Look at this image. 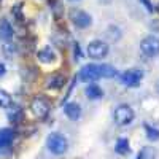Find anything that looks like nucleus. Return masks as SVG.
Returning <instances> with one entry per match:
<instances>
[{"instance_id":"obj_7","label":"nucleus","mask_w":159,"mask_h":159,"mask_svg":"<svg viewBox=\"0 0 159 159\" xmlns=\"http://www.w3.org/2000/svg\"><path fill=\"white\" fill-rule=\"evenodd\" d=\"M70 18L73 21V24L76 25V27L80 29H86L89 27V25L92 24V18L89 13L83 11V10H72L70 11Z\"/></svg>"},{"instance_id":"obj_2","label":"nucleus","mask_w":159,"mask_h":159,"mask_svg":"<svg viewBox=\"0 0 159 159\" xmlns=\"http://www.w3.org/2000/svg\"><path fill=\"white\" fill-rule=\"evenodd\" d=\"M134 110H132L127 103H121L118 105L113 111V119L118 126H129L132 121H134Z\"/></svg>"},{"instance_id":"obj_21","label":"nucleus","mask_w":159,"mask_h":159,"mask_svg":"<svg viewBox=\"0 0 159 159\" xmlns=\"http://www.w3.org/2000/svg\"><path fill=\"white\" fill-rule=\"evenodd\" d=\"M5 73H7V67H5V64L0 62V76H3Z\"/></svg>"},{"instance_id":"obj_23","label":"nucleus","mask_w":159,"mask_h":159,"mask_svg":"<svg viewBox=\"0 0 159 159\" xmlns=\"http://www.w3.org/2000/svg\"><path fill=\"white\" fill-rule=\"evenodd\" d=\"M156 91H157V94H159V80L156 81Z\"/></svg>"},{"instance_id":"obj_17","label":"nucleus","mask_w":159,"mask_h":159,"mask_svg":"<svg viewBox=\"0 0 159 159\" xmlns=\"http://www.w3.org/2000/svg\"><path fill=\"white\" fill-rule=\"evenodd\" d=\"M115 150H116L118 154H126L129 151V140L127 139H118Z\"/></svg>"},{"instance_id":"obj_10","label":"nucleus","mask_w":159,"mask_h":159,"mask_svg":"<svg viewBox=\"0 0 159 159\" xmlns=\"http://www.w3.org/2000/svg\"><path fill=\"white\" fill-rule=\"evenodd\" d=\"M13 140H15V130L10 129V127L0 129V151L7 150L13 143Z\"/></svg>"},{"instance_id":"obj_15","label":"nucleus","mask_w":159,"mask_h":159,"mask_svg":"<svg viewBox=\"0 0 159 159\" xmlns=\"http://www.w3.org/2000/svg\"><path fill=\"white\" fill-rule=\"evenodd\" d=\"M38 59L42 62H45V64H48V62H52L56 59V54H54V51H52L51 48H45L42 51H38Z\"/></svg>"},{"instance_id":"obj_19","label":"nucleus","mask_w":159,"mask_h":159,"mask_svg":"<svg viewBox=\"0 0 159 159\" xmlns=\"http://www.w3.org/2000/svg\"><path fill=\"white\" fill-rule=\"evenodd\" d=\"M3 52L8 57H13L18 52V46L15 43H7V45H3Z\"/></svg>"},{"instance_id":"obj_18","label":"nucleus","mask_w":159,"mask_h":159,"mask_svg":"<svg viewBox=\"0 0 159 159\" xmlns=\"http://www.w3.org/2000/svg\"><path fill=\"white\" fill-rule=\"evenodd\" d=\"M145 130H147V139L150 142H157L159 140V129L151 127V126H145Z\"/></svg>"},{"instance_id":"obj_3","label":"nucleus","mask_w":159,"mask_h":159,"mask_svg":"<svg viewBox=\"0 0 159 159\" xmlns=\"http://www.w3.org/2000/svg\"><path fill=\"white\" fill-rule=\"evenodd\" d=\"M121 83L127 88H137L140 86L143 80V70L142 69H127L121 73Z\"/></svg>"},{"instance_id":"obj_6","label":"nucleus","mask_w":159,"mask_h":159,"mask_svg":"<svg viewBox=\"0 0 159 159\" xmlns=\"http://www.w3.org/2000/svg\"><path fill=\"white\" fill-rule=\"evenodd\" d=\"M88 54L92 59H102L108 54V45L102 40H92L88 45Z\"/></svg>"},{"instance_id":"obj_13","label":"nucleus","mask_w":159,"mask_h":159,"mask_svg":"<svg viewBox=\"0 0 159 159\" xmlns=\"http://www.w3.org/2000/svg\"><path fill=\"white\" fill-rule=\"evenodd\" d=\"M13 25L10 24L8 19H0V38L2 40H10L13 37Z\"/></svg>"},{"instance_id":"obj_12","label":"nucleus","mask_w":159,"mask_h":159,"mask_svg":"<svg viewBox=\"0 0 159 159\" xmlns=\"http://www.w3.org/2000/svg\"><path fill=\"white\" fill-rule=\"evenodd\" d=\"M64 83H65V78L59 73H54L46 78V88H49V89H59L64 86Z\"/></svg>"},{"instance_id":"obj_22","label":"nucleus","mask_w":159,"mask_h":159,"mask_svg":"<svg viewBox=\"0 0 159 159\" xmlns=\"http://www.w3.org/2000/svg\"><path fill=\"white\" fill-rule=\"evenodd\" d=\"M81 56H80V46H78V43L75 45V59H80Z\"/></svg>"},{"instance_id":"obj_9","label":"nucleus","mask_w":159,"mask_h":159,"mask_svg":"<svg viewBox=\"0 0 159 159\" xmlns=\"http://www.w3.org/2000/svg\"><path fill=\"white\" fill-rule=\"evenodd\" d=\"M64 113L69 119L72 121H76V119L81 116V105L76 103V102H67L64 105Z\"/></svg>"},{"instance_id":"obj_1","label":"nucleus","mask_w":159,"mask_h":159,"mask_svg":"<svg viewBox=\"0 0 159 159\" xmlns=\"http://www.w3.org/2000/svg\"><path fill=\"white\" fill-rule=\"evenodd\" d=\"M46 147L48 150L52 153V154H64L67 153L69 150V140L65 139L62 134H59V132H52V134L46 139Z\"/></svg>"},{"instance_id":"obj_16","label":"nucleus","mask_w":159,"mask_h":159,"mask_svg":"<svg viewBox=\"0 0 159 159\" xmlns=\"http://www.w3.org/2000/svg\"><path fill=\"white\" fill-rule=\"evenodd\" d=\"M13 107V97L5 89L0 88V108H11Z\"/></svg>"},{"instance_id":"obj_20","label":"nucleus","mask_w":159,"mask_h":159,"mask_svg":"<svg viewBox=\"0 0 159 159\" xmlns=\"http://www.w3.org/2000/svg\"><path fill=\"white\" fill-rule=\"evenodd\" d=\"M140 156H142V159H154L156 153H154L153 148H143V151L140 153Z\"/></svg>"},{"instance_id":"obj_8","label":"nucleus","mask_w":159,"mask_h":159,"mask_svg":"<svg viewBox=\"0 0 159 159\" xmlns=\"http://www.w3.org/2000/svg\"><path fill=\"white\" fill-rule=\"evenodd\" d=\"M80 78L86 83H92V81H97L100 78V73H99V65L97 64H86L81 67L80 70Z\"/></svg>"},{"instance_id":"obj_4","label":"nucleus","mask_w":159,"mask_h":159,"mask_svg":"<svg viewBox=\"0 0 159 159\" xmlns=\"http://www.w3.org/2000/svg\"><path fill=\"white\" fill-rule=\"evenodd\" d=\"M30 110H32L35 118L45 119L48 116V113H49V102L45 97H42V96H35L32 99V102H30Z\"/></svg>"},{"instance_id":"obj_14","label":"nucleus","mask_w":159,"mask_h":159,"mask_svg":"<svg viewBox=\"0 0 159 159\" xmlns=\"http://www.w3.org/2000/svg\"><path fill=\"white\" fill-rule=\"evenodd\" d=\"M99 73L100 78H113L118 75V70L110 64H99Z\"/></svg>"},{"instance_id":"obj_11","label":"nucleus","mask_w":159,"mask_h":159,"mask_svg":"<svg viewBox=\"0 0 159 159\" xmlns=\"http://www.w3.org/2000/svg\"><path fill=\"white\" fill-rule=\"evenodd\" d=\"M84 92H86V97L91 99V100H99V99L103 97V91H102V88H100L99 84H96V83L88 84Z\"/></svg>"},{"instance_id":"obj_5","label":"nucleus","mask_w":159,"mask_h":159,"mask_svg":"<svg viewBox=\"0 0 159 159\" xmlns=\"http://www.w3.org/2000/svg\"><path fill=\"white\" fill-rule=\"evenodd\" d=\"M140 49L143 54H147L148 57H154L159 54V38L154 35L145 37L140 42Z\"/></svg>"}]
</instances>
